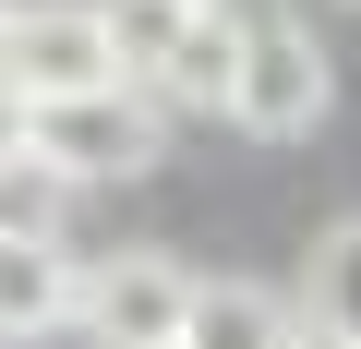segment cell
<instances>
[{"label":"cell","mask_w":361,"mask_h":349,"mask_svg":"<svg viewBox=\"0 0 361 349\" xmlns=\"http://www.w3.org/2000/svg\"><path fill=\"white\" fill-rule=\"evenodd\" d=\"M325 109H337V73H325L313 25H301V13H241V85H229V121H241L253 145H301Z\"/></svg>","instance_id":"obj_1"},{"label":"cell","mask_w":361,"mask_h":349,"mask_svg":"<svg viewBox=\"0 0 361 349\" xmlns=\"http://www.w3.org/2000/svg\"><path fill=\"white\" fill-rule=\"evenodd\" d=\"M25 109H37V157L73 169V193L85 181H145L157 169V109L133 97V73L121 85H73V97H25Z\"/></svg>","instance_id":"obj_2"},{"label":"cell","mask_w":361,"mask_h":349,"mask_svg":"<svg viewBox=\"0 0 361 349\" xmlns=\"http://www.w3.org/2000/svg\"><path fill=\"white\" fill-rule=\"evenodd\" d=\"M0 73L25 97H73V85H121V25L109 0H13V37H0Z\"/></svg>","instance_id":"obj_3"},{"label":"cell","mask_w":361,"mask_h":349,"mask_svg":"<svg viewBox=\"0 0 361 349\" xmlns=\"http://www.w3.org/2000/svg\"><path fill=\"white\" fill-rule=\"evenodd\" d=\"M180 313H193V265H169V253H109L73 289V337H97V349L180 337Z\"/></svg>","instance_id":"obj_4"},{"label":"cell","mask_w":361,"mask_h":349,"mask_svg":"<svg viewBox=\"0 0 361 349\" xmlns=\"http://www.w3.org/2000/svg\"><path fill=\"white\" fill-rule=\"evenodd\" d=\"M73 289H85V265L61 253V229H0V349L73 337Z\"/></svg>","instance_id":"obj_5"},{"label":"cell","mask_w":361,"mask_h":349,"mask_svg":"<svg viewBox=\"0 0 361 349\" xmlns=\"http://www.w3.org/2000/svg\"><path fill=\"white\" fill-rule=\"evenodd\" d=\"M301 301L265 277H193V313H180V349H289Z\"/></svg>","instance_id":"obj_6"},{"label":"cell","mask_w":361,"mask_h":349,"mask_svg":"<svg viewBox=\"0 0 361 349\" xmlns=\"http://www.w3.org/2000/svg\"><path fill=\"white\" fill-rule=\"evenodd\" d=\"M229 85H241V13H229V0H205L193 37L169 49L157 97H169V109H217V121H229Z\"/></svg>","instance_id":"obj_7"},{"label":"cell","mask_w":361,"mask_h":349,"mask_svg":"<svg viewBox=\"0 0 361 349\" xmlns=\"http://www.w3.org/2000/svg\"><path fill=\"white\" fill-rule=\"evenodd\" d=\"M301 313H325V325L361 337V217H337V229L313 241V265H301Z\"/></svg>","instance_id":"obj_8"},{"label":"cell","mask_w":361,"mask_h":349,"mask_svg":"<svg viewBox=\"0 0 361 349\" xmlns=\"http://www.w3.org/2000/svg\"><path fill=\"white\" fill-rule=\"evenodd\" d=\"M193 13H205V0H109V25H121V61H133V85H157V73H169V49L193 37Z\"/></svg>","instance_id":"obj_9"},{"label":"cell","mask_w":361,"mask_h":349,"mask_svg":"<svg viewBox=\"0 0 361 349\" xmlns=\"http://www.w3.org/2000/svg\"><path fill=\"white\" fill-rule=\"evenodd\" d=\"M61 193H73V169H49L37 145L0 157V229H61Z\"/></svg>","instance_id":"obj_10"},{"label":"cell","mask_w":361,"mask_h":349,"mask_svg":"<svg viewBox=\"0 0 361 349\" xmlns=\"http://www.w3.org/2000/svg\"><path fill=\"white\" fill-rule=\"evenodd\" d=\"M25 145H37V109H25V85H13V73H0V157H25Z\"/></svg>","instance_id":"obj_11"},{"label":"cell","mask_w":361,"mask_h":349,"mask_svg":"<svg viewBox=\"0 0 361 349\" xmlns=\"http://www.w3.org/2000/svg\"><path fill=\"white\" fill-rule=\"evenodd\" d=\"M289 349H361V337H349V325H325V313H301V337H289Z\"/></svg>","instance_id":"obj_12"},{"label":"cell","mask_w":361,"mask_h":349,"mask_svg":"<svg viewBox=\"0 0 361 349\" xmlns=\"http://www.w3.org/2000/svg\"><path fill=\"white\" fill-rule=\"evenodd\" d=\"M133 349H180V337H133Z\"/></svg>","instance_id":"obj_13"},{"label":"cell","mask_w":361,"mask_h":349,"mask_svg":"<svg viewBox=\"0 0 361 349\" xmlns=\"http://www.w3.org/2000/svg\"><path fill=\"white\" fill-rule=\"evenodd\" d=\"M0 37H13V0H0Z\"/></svg>","instance_id":"obj_14"}]
</instances>
